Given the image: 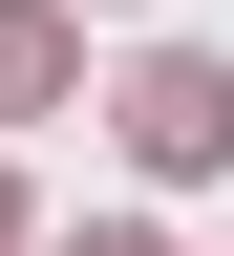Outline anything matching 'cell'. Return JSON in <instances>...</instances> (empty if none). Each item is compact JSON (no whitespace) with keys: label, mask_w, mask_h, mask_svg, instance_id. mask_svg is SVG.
Instances as JSON below:
<instances>
[{"label":"cell","mask_w":234,"mask_h":256,"mask_svg":"<svg viewBox=\"0 0 234 256\" xmlns=\"http://www.w3.org/2000/svg\"><path fill=\"white\" fill-rule=\"evenodd\" d=\"M128 150H149V171H213V150H234V86H213V64H128Z\"/></svg>","instance_id":"obj_1"},{"label":"cell","mask_w":234,"mask_h":256,"mask_svg":"<svg viewBox=\"0 0 234 256\" xmlns=\"http://www.w3.org/2000/svg\"><path fill=\"white\" fill-rule=\"evenodd\" d=\"M0 107H64V22L43 0H0Z\"/></svg>","instance_id":"obj_2"},{"label":"cell","mask_w":234,"mask_h":256,"mask_svg":"<svg viewBox=\"0 0 234 256\" xmlns=\"http://www.w3.org/2000/svg\"><path fill=\"white\" fill-rule=\"evenodd\" d=\"M85 256H171V235H128V214H107V235H85Z\"/></svg>","instance_id":"obj_3"},{"label":"cell","mask_w":234,"mask_h":256,"mask_svg":"<svg viewBox=\"0 0 234 256\" xmlns=\"http://www.w3.org/2000/svg\"><path fill=\"white\" fill-rule=\"evenodd\" d=\"M0 256H21V192H0Z\"/></svg>","instance_id":"obj_4"}]
</instances>
